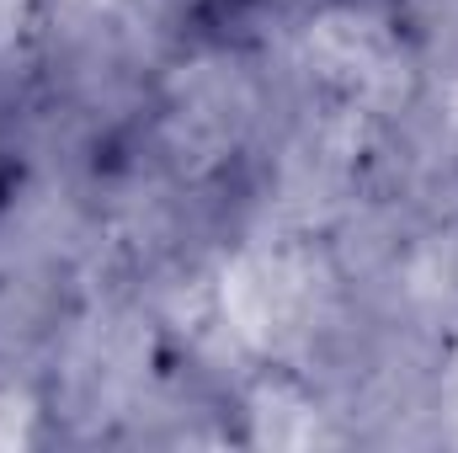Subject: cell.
<instances>
[{"instance_id":"4","label":"cell","mask_w":458,"mask_h":453,"mask_svg":"<svg viewBox=\"0 0 458 453\" xmlns=\"http://www.w3.org/2000/svg\"><path fill=\"white\" fill-rule=\"evenodd\" d=\"M64 5H70V11H81V16H91V11H107L113 0H64Z\"/></svg>"},{"instance_id":"2","label":"cell","mask_w":458,"mask_h":453,"mask_svg":"<svg viewBox=\"0 0 458 453\" xmlns=\"http://www.w3.org/2000/svg\"><path fill=\"white\" fill-rule=\"evenodd\" d=\"M310 64L362 102H389L405 91V59L400 43L378 16L362 11H331L310 27Z\"/></svg>"},{"instance_id":"1","label":"cell","mask_w":458,"mask_h":453,"mask_svg":"<svg viewBox=\"0 0 458 453\" xmlns=\"http://www.w3.org/2000/svg\"><path fill=\"white\" fill-rule=\"evenodd\" d=\"M326 299V272L310 251L293 245H256L225 272V315L234 337L277 352L310 331Z\"/></svg>"},{"instance_id":"3","label":"cell","mask_w":458,"mask_h":453,"mask_svg":"<svg viewBox=\"0 0 458 453\" xmlns=\"http://www.w3.org/2000/svg\"><path fill=\"white\" fill-rule=\"evenodd\" d=\"M250 416H256V443L261 449H310V443L326 438L320 432V411L310 400H299L293 389H283V384L261 389Z\"/></svg>"}]
</instances>
